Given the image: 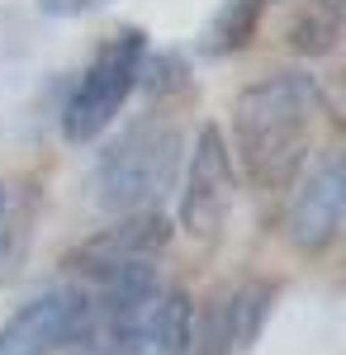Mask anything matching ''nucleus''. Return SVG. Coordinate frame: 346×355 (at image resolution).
Masks as SVG:
<instances>
[{
  "label": "nucleus",
  "instance_id": "nucleus-1",
  "mask_svg": "<svg viewBox=\"0 0 346 355\" xmlns=\"http://www.w3.org/2000/svg\"><path fill=\"white\" fill-rule=\"evenodd\" d=\"M322 119V90L308 71H270L233 105V147L252 190H290Z\"/></svg>",
  "mask_w": 346,
  "mask_h": 355
},
{
  "label": "nucleus",
  "instance_id": "nucleus-2",
  "mask_svg": "<svg viewBox=\"0 0 346 355\" xmlns=\"http://www.w3.org/2000/svg\"><path fill=\"white\" fill-rule=\"evenodd\" d=\"M186 137L166 114L129 123L95 162V199L109 214H147L181 175Z\"/></svg>",
  "mask_w": 346,
  "mask_h": 355
},
{
  "label": "nucleus",
  "instance_id": "nucleus-3",
  "mask_svg": "<svg viewBox=\"0 0 346 355\" xmlns=\"http://www.w3.org/2000/svg\"><path fill=\"white\" fill-rule=\"evenodd\" d=\"M142 62H147V38L142 28H119L95 48V57L85 62L81 81L72 85L67 105H62V137L81 147L95 142L109 123L119 119L124 100L133 95V85L142 81Z\"/></svg>",
  "mask_w": 346,
  "mask_h": 355
},
{
  "label": "nucleus",
  "instance_id": "nucleus-4",
  "mask_svg": "<svg viewBox=\"0 0 346 355\" xmlns=\"http://www.w3.org/2000/svg\"><path fill=\"white\" fill-rule=\"evenodd\" d=\"M233 152L223 133L204 123L199 137H195V152H190V166H186V190H181V227L199 246H213L223 223H228V209H233Z\"/></svg>",
  "mask_w": 346,
  "mask_h": 355
},
{
  "label": "nucleus",
  "instance_id": "nucleus-5",
  "mask_svg": "<svg viewBox=\"0 0 346 355\" xmlns=\"http://www.w3.org/2000/svg\"><path fill=\"white\" fill-rule=\"evenodd\" d=\"M342 214H346V171L337 152H322L294 185L285 204V237L299 256H322L327 246L342 237Z\"/></svg>",
  "mask_w": 346,
  "mask_h": 355
},
{
  "label": "nucleus",
  "instance_id": "nucleus-6",
  "mask_svg": "<svg viewBox=\"0 0 346 355\" xmlns=\"http://www.w3.org/2000/svg\"><path fill=\"white\" fill-rule=\"evenodd\" d=\"M85 289H48L0 327V355H67L85 331Z\"/></svg>",
  "mask_w": 346,
  "mask_h": 355
},
{
  "label": "nucleus",
  "instance_id": "nucleus-7",
  "mask_svg": "<svg viewBox=\"0 0 346 355\" xmlns=\"http://www.w3.org/2000/svg\"><path fill=\"white\" fill-rule=\"evenodd\" d=\"M171 242V223L161 218L157 209L147 214H119L114 227L85 237L81 246L67 251V266L81 270L85 279H105L114 270H129V266H152Z\"/></svg>",
  "mask_w": 346,
  "mask_h": 355
},
{
  "label": "nucleus",
  "instance_id": "nucleus-8",
  "mask_svg": "<svg viewBox=\"0 0 346 355\" xmlns=\"http://www.w3.org/2000/svg\"><path fill=\"white\" fill-rule=\"evenodd\" d=\"M190 351H195V303L181 289H157L138 313L129 355H190Z\"/></svg>",
  "mask_w": 346,
  "mask_h": 355
},
{
  "label": "nucleus",
  "instance_id": "nucleus-9",
  "mask_svg": "<svg viewBox=\"0 0 346 355\" xmlns=\"http://www.w3.org/2000/svg\"><path fill=\"white\" fill-rule=\"evenodd\" d=\"M270 284H242V289H233L228 299H223V327H228V355L233 351H247L252 341H256V331H261V322H266L270 313Z\"/></svg>",
  "mask_w": 346,
  "mask_h": 355
},
{
  "label": "nucleus",
  "instance_id": "nucleus-10",
  "mask_svg": "<svg viewBox=\"0 0 346 355\" xmlns=\"http://www.w3.org/2000/svg\"><path fill=\"white\" fill-rule=\"evenodd\" d=\"M342 38V0H308V10L290 24V48L299 57H327Z\"/></svg>",
  "mask_w": 346,
  "mask_h": 355
},
{
  "label": "nucleus",
  "instance_id": "nucleus-11",
  "mask_svg": "<svg viewBox=\"0 0 346 355\" xmlns=\"http://www.w3.org/2000/svg\"><path fill=\"white\" fill-rule=\"evenodd\" d=\"M266 15V0H228L209 28V53H242Z\"/></svg>",
  "mask_w": 346,
  "mask_h": 355
},
{
  "label": "nucleus",
  "instance_id": "nucleus-12",
  "mask_svg": "<svg viewBox=\"0 0 346 355\" xmlns=\"http://www.w3.org/2000/svg\"><path fill=\"white\" fill-rule=\"evenodd\" d=\"M105 0H38V10L43 15H53V19H76V15H90V10H100Z\"/></svg>",
  "mask_w": 346,
  "mask_h": 355
},
{
  "label": "nucleus",
  "instance_id": "nucleus-13",
  "mask_svg": "<svg viewBox=\"0 0 346 355\" xmlns=\"http://www.w3.org/2000/svg\"><path fill=\"white\" fill-rule=\"evenodd\" d=\"M0 209H5V194H0Z\"/></svg>",
  "mask_w": 346,
  "mask_h": 355
},
{
  "label": "nucleus",
  "instance_id": "nucleus-14",
  "mask_svg": "<svg viewBox=\"0 0 346 355\" xmlns=\"http://www.w3.org/2000/svg\"><path fill=\"white\" fill-rule=\"evenodd\" d=\"M266 5H270V0H266Z\"/></svg>",
  "mask_w": 346,
  "mask_h": 355
}]
</instances>
